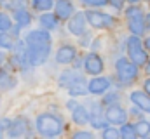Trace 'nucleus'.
Returning a JSON list of instances; mask_svg holds the SVG:
<instances>
[{
	"instance_id": "7",
	"label": "nucleus",
	"mask_w": 150,
	"mask_h": 139,
	"mask_svg": "<svg viewBox=\"0 0 150 139\" xmlns=\"http://www.w3.org/2000/svg\"><path fill=\"white\" fill-rule=\"evenodd\" d=\"M84 70H86L87 75H93V78L101 77V73L105 70L103 58L98 52H89L87 56H84Z\"/></svg>"
},
{
	"instance_id": "6",
	"label": "nucleus",
	"mask_w": 150,
	"mask_h": 139,
	"mask_svg": "<svg viewBox=\"0 0 150 139\" xmlns=\"http://www.w3.org/2000/svg\"><path fill=\"white\" fill-rule=\"evenodd\" d=\"M25 44L28 47H51L52 44V38L51 33L45 32V30H30L26 37H25Z\"/></svg>"
},
{
	"instance_id": "32",
	"label": "nucleus",
	"mask_w": 150,
	"mask_h": 139,
	"mask_svg": "<svg viewBox=\"0 0 150 139\" xmlns=\"http://www.w3.org/2000/svg\"><path fill=\"white\" fill-rule=\"evenodd\" d=\"M80 45H84V47H86V45H89V33H87V32L80 37Z\"/></svg>"
},
{
	"instance_id": "4",
	"label": "nucleus",
	"mask_w": 150,
	"mask_h": 139,
	"mask_svg": "<svg viewBox=\"0 0 150 139\" xmlns=\"http://www.w3.org/2000/svg\"><path fill=\"white\" fill-rule=\"evenodd\" d=\"M115 75H117V78H119V82H120V87H127V85H131V84L138 78L140 68H138L134 63H131L129 58L120 56V58H117V61H115Z\"/></svg>"
},
{
	"instance_id": "28",
	"label": "nucleus",
	"mask_w": 150,
	"mask_h": 139,
	"mask_svg": "<svg viewBox=\"0 0 150 139\" xmlns=\"http://www.w3.org/2000/svg\"><path fill=\"white\" fill-rule=\"evenodd\" d=\"M87 92H89L87 91V84H80V85H75L72 89H68V94L74 96V98H77V96H86Z\"/></svg>"
},
{
	"instance_id": "22",
	"label": "nucleus",
	"mask_w": 150,
	"mask_h": 139,
	"mask_svg": "<svg viewBox=\"0 0 150 139\" xmlns=\"http://www.w3.org/2000/svg\"><path fill=\"white\" fill-rule=\"evenodd\" d=\"M32 5H33V9L38 11V12H49L52 7H54V2L52 0H33L32 2Z\"/></svg>"
},
{
	"instance_id": "24",
	"label": "nucleus",
	"mask_w": 150,
	"mask_h": 139,
	"mask_svg": "<svg viewBox=\"0 0 150 139\" xmlns=\"http://www.w3.org/2000/svg\"><path fill=\"white\" fill-rule=\"evenodd\" d=\"M119 101H120V94H119V92H115V91H110L108 94H105V96H103L101 104L108 108V106H115V104H119Z\"/></svg>"
},
{
	"instance_id": "5",
	"label": "nucleus",
	"mask_w": 150,
	"mask_h": 139,
	"mask_svg": "<svg viewBox=\"0 0 150 139\" xmlns=\"http://www.w3.org/2000/svg\"><path fill=\"white\" fill-rule=\"evenodd\" d=\"M86 19L96 30L112 28L113 25H115V18L113 16L107 14V12H101V11H93V9H87L86 11Z\"/></svg>"
},
{
	"instance_id": "33",
	"label": "nucleus",
	"mask_w": 150,
	"mask_h": 139,
	"mask_svg": "<svg viewBox=\"0 0 150 139\" xmlns=\"http://www.w3.org/2000/svg\"><path fill=\"white\" fill-rule=\"evenodd\" d=\"M143 92L150 96V77L149 78H145V82H143Z\"/></svg>"
},
{
	"instance_id": "14",
	"label": "nucleus",
	"mask_w": 150,
	"mask_h": 139,
	"mask_svg": "<svg viewBox=\"0 0 150 139\" xmlns=\"http://www.w3.org/2000/svg\"><path fill=\"white\" fill-rule=\"evenodd\" d=\"M75 58H77V49L70 44H63L56 51V63L59 65H70L75 61Z\"/></svg>"
},
{
	"instance_id": "8",
	"label": "nucleus",
	"mask_w": 150,
	"mask_h": 139,
	"mask_svg": "<svg viewBox=\"0 0 150 139\" xmlns=\"http://www.w3.org/2000/svg\"><path fill=\"white\" fill-rule=\"evenodd\" d=\"M112 89V80L108 77H94L87 82V91L93 96H105Z\"/></svg>"
},
{
	"instance_id": "15",
	"label": "nucleus",
	"mask_w": 150,
	"mask_h": 139,
	"mask_svg": "<svg viewBox=\"0 0 150 139\" xmlns=\"http://www.w3.org/2000/svg\"><path fill=\"white\" fill-rule=\"evenodd\" d=\"M129 101L134 104L142 113H149L150 115V96L145 94L143 91H131Z\"/></svg>"
},
{
	"instance_id": "39",
	"label": "nucleus",
	"mask_w": 150,
	"mask_h": 139,
	"mask_svg": "<svg viewBox=\"0 0 150 139\" xmlns=\"http://www.w3.org/2000/svg\"><path fill=\"white\" fill-rule=\"evenodd\" d=\"M143 45H145V49H147V51H150V35L147 37V38H145V42H143Z\"/></svg>"
},
{
	"instance_id": "19",
	"label": "nucleus",
	"mask_w": 150,
	"mask_h": 139,
	"mask_svg": "<svg viewBox=\"0 0 150 139\" xmlns=\"http://www.w3.org/2000/svg\"><path fill=\"white\" fill-rule=\"evenodd\" d=\"M12 16H14V21L18 23V26H19V28H26V26H30V25H32V21H33L32 14H30L26 9L16 11V12H12Z\"/></svg>"
},
{
	"instance_id": "37",
	"label": "nucleus",
	"mask_w": 150,
	"mask_h": 139,
	"mask_svg": "<svg viewBox=\"0 0 150 139\" xmlns=\"http://www.w3.org/2000/svg\"><path fill=\"white\" fill-rule=\"evenodd\" d=\"M67 106H68V108H70V110H72V111H74L75 108H77V106H79V103H77V101H74V99H70V101H68V103H67Z\"/></svg>"
},
{
	"instance_id": "23",
	"label": "nucleus",
	"mask_w": 150,
	"mask_h": 139,
	"mask_svg": "<svg viewBox=\"0 0 150 139\" xmlns=\"http://www.w3.org/2000/svg\"><path fill=\"white\" fill-rule=\"evenodd\" d=\"M16 38L12 37L11 33H0V49H14V45H16Z\"/></svg>"
},
{
	"instance_id": "10",
	"label": "nucleus",
	"mask_w": 150,
	"mask_h": 139,
	"mask_svg": "<svg viewBox=\"0 0 150 139\" xmlns=\"http://www.w3.org/2000/svg\"><path fill=\"white\" fill-rule=\"evenodd\" d=\"M59 85L65 87V89H72L75 85H80V84H87L84 75L77 70H63L61 75H59Z\"/></svg>"
},
{
	"instance_id": "9",
	"label": "nucleus",
	"mask_w": 150,
	"mask_h": 139,
	"mask_svg": "<svg viewBox=\"0 0 150 139\" xmlns=\"http://www.w3.org/2000/svg\"><path fill=\"white\" fill-rule=\"evenodd\" d=\"M127 117H129V111H126L120 104L108 106L105 110V118H107L108 125H124V124H127Z\"/></svg>"
},
{
	"instance_id": "35",
	"label": "nucleus",
	"mask_w": 150,
	"mask_h": 139,
	"mask_svg": "<svg viewBox=\"0 0 150 139\" xmlns=\"http://www.w3.org/2000/svg\"><path fill=\"white\" fill-rule=\"evenodd\" d=\"M9 77H11V75H9V73H7L5 70H4V68H0V84H2V82H5V80H7Z\"/></svg>"
},
{
	"instance_id": "1",
	"label": "nucleus",
	"mask_w": 150,
	"mask_h": 139,
	"mask_svg": "<svg viewBox=\"0 0 150 139\" xmlns=\"http://www.w3.org/2000/svg\"><path fill=\"white\" fill-rule=\"evenodd\" d=\"M35 129L44 138H58L65 129V122L56 113H40L35 118Z\"/></svg>"
},
{
	"instance_id": "25",
	"label": "nucleus",
	"mask_w": 150,
	"mask_h": 139,
	"mask_svg": "<svg viewBox=\"0 0 150 139\" xmlns=\"http://www.w3.org/2000/svg\"><path fill=\"white\" fill-rule=\"evenodd\" d=\"M12 28V19L7 12H0V33H9Z\"/></svg>"
},
{
	"instance_id": "11",
	"label": "nucleus",
	"mask_w": 150,
	"mask_h": 139,
	"mask_svg": "<svg viewBox=\"0 0 150 139\" xmlns=\"http://www.w3.org/2000/svg\"><path fill=\"white\" fill-rule=\"evenodd\" d=\"M51 56V47H28V63L30 66L44 65Z\"/></svg>"
},
{
	"instance_id": "34",
	"label": "nucleus",
	"mask_w": 150,
	"mask_h": 139,
	"mask_svg": "<svg viewBox=\"0 0 150 139\" xmlns=\"http://www.w3.org/2000/svg\"><path fill=\"white\" fill-rule=\"evenodd\" d=\"M129 113H131L133 117H138V120H142V118H143V117H142V111H140L136 106H134V108H131V111H129Z\"/></svg>"
},
{
	"instance_id": "43",
	"label": "nucleus",
	"mask_w": 150,
	"mask_h": 139,
	"mask_svg": "<svg viewBox=\"0 0 150 139\" xmlns=\"http://www.w3.org/2000/svg\"><path fill=\"white\" fill-rule=\"evenodd\" d=\"M145 139H150V138H145Z\"/></svg>"
},
{
	"instance_id": "17",
	"label": "nucleus",
	"mask_w": 150,
	"mask_h": 139,
	"mask_svg": "<svg viewBox=\"0 0 150 139\" xmlns=\"http://www.w3.org/2000/svg\"><path fill=\"white\" fill-rule=\"evenodd\" d=\"M38 23H40V26H42V30H45V32H56L58 30V26H59V19L52 14V12H44V14H40L38 16Z\"/></svg>"
},
{
	"instance_id": "31",
	"label": "nucleus",
	"mask_w": 150,
	"mask_h": 139,
	"mask_svg": "<svg viewBox=\"0 0 150 139\" xmlns=\"http://www.w3.org/2000/svg\"><path fill=\"white\" fill-rule=\"evenodd\" d=\"M108 5H110L112 9H115V11H122V9H124V2H117V0H115V2H108Z\"/></svg>"
},
{
	"instance_id": "3",
	"label": "nucleus",
	"mask_w": 150,
	"mask_h": 139,
	"mask_svg": "<svg viewBox=\"0 0 150 139\" xmlns=\"http://www.w3.org/2000/svg\"><path fill=\"white\" fill-rule=\"evenodd\" d=\"M126 51H127V58L131 63H134L138 68L140 66H145L147 61H149V52L143 45V40L140 37H134V35H129L126 38Z\"/></svg>"
},
{
	"instance_id": "36",
	"label": "nucleus",
	"mask_w": 150,
	"mask_h": 139,
	"mask_svg": "<svg viewBox=\"0 0 150 139\" xmlns=\"http://www.w3.org/2000/svg\"><path fill=\"white\" fill-rule=\"evenodd\" d=\"M19 30H21V28H19L18 25H16V26H12V28H11V32H9V33L12 35L14 38H18V37H19Z\"/></svg>"
},
{
	"instance_id": "12",
	"label": "nucleus",
	"mask_w": 150,
	"mask_h": 139,
	"mask_svg": "<svg viewBox=\"0 0 150 139\" xmlns=\"http://www.w3.org/2000/svg\"><path fill=\"white\" fill-rule=\"evenodd\" d=\"M86 25H87L86 12H75L74 16L70 18V21H68V32L72 35L82 37L86 33Z\"/></svg>"
},
{
	"instance_id": "42",
	"label": "nucleus",
	"mask_w": 150,
	"mask_h": 139,
	"mask_svg": "<svg viewBox=\"0 0 150 139\" xmlns=\"http://www.w3.org/2000/svg\"><path fill=\"white\" fill-rule=\"evenodd\" d=\"M145 71L150 75V58H149V61H147V65H145Z\"/></svg>"
},
{
	"instance_id": "38",
	"label": "nucleus",
	"mask_w": 150,
	"mask_h": 139,
	"mask_svg": "<svg viewBox=\"0 0 150 139\" xmlns=\"http://www.w3.org/2000/svg\"><path fill=\"white\" fill-rule=\"evenodd\" d=\"M145 26H147V30L150 32V12L145 14Z\"/></svg>"
},
{
	"instance_id": "13",
	"label": "nucleus",
	"mask_w": 150,
	"mask_h": 139,
	"mask_svg": "<svg viewBox=\"0 0 150 139\" xmlns=\"http://www.w3.org/2000/svg\"><path fill=\"white\" fill-rule=\"evenodd\" d=\"M26 132H28V120L25 117H18V118L12 120L9 131H7V136L11 139H19L23 138Z\"/></svg>"
},
{
	"instance_id": "26",
	"label": "nucleus",
	"mask_w": 150,
	"mask_h": 139,
	"mask_svg": "<svg viewBox=\"0 0 150 139\" xmlns=\"http://www.w3.org/2000/svg\"><path fill=\"white\" fill-rule=\"evenodd\" d=\"M101 138L103 139H120V132H119V129H115V127H107V129H103L101 131Z\"/></svg>"
},
{
	"instance_id": "2",
	"label": "nucleus",
	"mask_w": 150,
	"mask_h": 139,
	"mask_svg": "<svg viewBox=\"0 0 150 139\" xmlns=\"http://www.w3.org/2000/svg\"><path fill=\"white\" fill-rule=\"evenodd\" d=\"M124 14H126V19H127V28L131 35L134 37H140L145 35L147 32V26H145V12H143V7L138 5V4H131L124 9Z\"/></svg>"
},
{
	"instance_id": "18",
	"label": "nucleus",
	"mask_w": 150,
	"mask_h": 139,
	"mask_svg": "<svg viewBox=\"0 0 150 139\" xmlns=\"http://www.w3.org/2000/svg\"><path fill=\"white\" fill-rule=\"evenodd\" d=\"M72 120H74L77 125H80V127H84L86 124H89L91 117H89V110H87V106L79 104L74 111H72Z\"/></svg>"
},
{
	"instance_id": "21",
	"label": "nucleus",
	"mask_w": 150,
	"mask_h": 139,
	"mask_svg": "<svg viewBox=\"0 0 150 139\" xmlns=\"http://www.w3.org/2000/svg\"><path fill=\"white\" fill-rule=\"evenodd\" d=\"M120 132V139H138V134H136V129H134V124H124L120 125L119 129Z\"/></svg>"
},
{
	"instance_id": "30",
	"label": "nucleus",
	"mask_w": 150,
	"mask_h": 139,
	"mask_svg": "<svg viewBox=\"0 0 150 139\" xmlns=\"http://www.w3.org/2000/svg\"><path fill=\"white\" fill-rule=\"evenodd\" d=\"M14 84H16V78L9 77L5 82H2V84H0V87H2V89H11V87H14Z\"/></svg>"
},
{
	"instance_id": "20",
	"label": "nucleus",
	"mask_w": 150,
	"mask_h": 139,
	"mask_svg": "<svg viewBox=\"0 0 150 139\" xmlns=\"http://www.w3.org/2000/svg\"><path fill=\"white\" fill-rule=\"evenodd\" d=\"M134 129H136L138 138H142V139L150 138V122L149 120H145V118L138 120V122L134 124Z\"/></svg>"
},
{
	"instance_id": "40",
	"label": "nucleus",
	"mask_w": 150,
	"mask_h": 139,
	"mask_svg": "<svg viewBox=\"0 0 150 139\" xmlns=\"http://www.w3.org/2000/svg\"><path fill=\"white\" fill-rule=\"evenodd\" d=\"M5 58H7V56H5V54H4V52L0 51V66H2L4 63H5Z\"/></svg>"
},
{
	"instance_id": "16",
	"label": "nucleus",
	"mask_w": 150,
	"mask_h": 139,
	"mask_svg": "<svg viewBox=\"0 0 150 139\" xmlns=\"http://www.w3.org/2000/svg\"><path fill=\"white\" fill-rule=\"evenodd\" d=\"M75 14V7L72 2H67V0H59L54 4V16L61 21V19H67L70 21V18Z\"/></svg>"
},
{
	"instance_id": "29",
	"label": "nucleus",
	"mask_w": 150,
	"mask_h": 139,
	"mask_svg": "<svg viewBox=\"0 0 150 139\" xmlns=\"http://www.w3.org/2000/svg\"><path fill=\"white\" fill-rule=\"evenodd\" d=\"M72 139H96L91 132H87V131H79V132H75L74 138Z\"/></svg>"
},
{
	"instance_id": "41",
	"label": "nucleus",
	"mask_w": 150,
	"mask_h": 139,
	"mask_svg": "<svg viewBox=\"0 0 150 139\" xmlns=\"http://www.w3.org/2000/svg\"><path fill=\"white\" fill-rule=\"evenodd\" d=\"M100 44H101V40H100V38H98V40H94V42H93V49H98V47H100Z\"/></svg>"
},
{
	"instance_id": "27",
	"label": "nucleus",
	"mask_w": 150,
	"mask_h": 139,
	"mask_svg": "<svg viewBox=\"0 0 150 139\" xmlns=\"http://www.w3.org/2000/svg\"><path fill=\"white\" fill-rule=\"evenodd\" d=\"M82 4H84L86 7L93 9V11H98V9H101V7H107V5H108V0H84Z\"/></svg>"
}]
</instances>
